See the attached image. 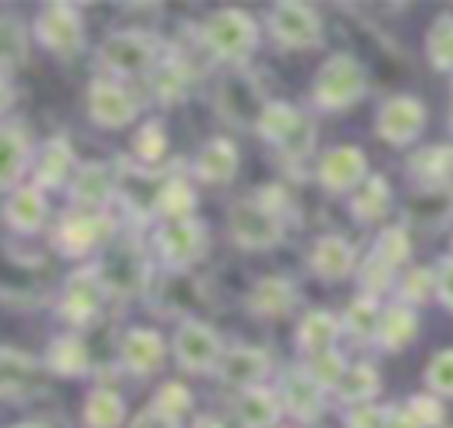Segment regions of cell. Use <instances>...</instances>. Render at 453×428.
Returning a JSON list of instances; mask_svg holds the SVG:
<instances>
[{
    "instance_id": "9",
    "label": "cell",
    "mask_w": 453,
    "mask_h": 428,
    "mask_svg": "<svg viewBox=\"0 0 453 428\" xmlns=\"http://www.w3.org/2000/svg\"><path fill=\"white\" fill-rule=\"evenodd\" d=\"M156 241H159V251H163L166 265H173V269H188L205 251V230L195 219H170V223H163Z\"/></svg>"
},
{
    "instance_id": "51",
    "label": "cell",
    "mask_w": 453,
    "mask_h": 428,
    "mask_svg": "<svg viewBox=\"0 0 453 428\" xmlns=\"http://www.w3.org/2000/svg\"><path fill=\"white\" fill-rule=\"evenodd\" d=\"M195 428H223V424H219L216 417H198V421H195Z\"/></svg>"
},
{
    "instance_id": "13",
    "label": "cell",
    "mask_w": 453,
    "mask_h": 428,
    "mask_svg": "<svg viewBox=\"0 0 453 428\" xmlns=\"http://www.w3.org/2000/svg\"><path fill=\"white\" fill-rule=\"evenodd\" d=\"M103 301V279L99 272H74L64 287V301H60V315L71 322H85Z\"/></svg>"
},
{
    "instance_id": "45",
    "label": "cell",
    "mask_w": 453,
    "mask_h": 428,
    "mask_svg": "<svg viewBox=\"0 0 453 428\" xmlns=\"http://www.w3.org/2000/svg\"><path fill=\"white\" fill-rule=\"evenodd\" d=\"M311 145H315V131H311V124H308V120H301V127H297V131H294L280 149H283L290 159H297V156H304Z\"/></svg>"
},
{
    "instance_id": "34",
    "label": "cell",
    "mask_w": 453,
    "mask_h": 428,
    "mask_svg": "<svg viewBox=\"0 0 453 428\" xmlns=\"http://www.w3.org/2000/svg\"><path fill=\"white\" fill-rule=\"evenodd\" d=\"M425 46H428V60H432V67H439V71H453V14L435 18V25L428 28Z\"/></svg>"
},
{
    "instance_id": "30",
    "label": "cell",
    "mask_w": 453,
    "mask_h": 428,
    "mask_svg": "<svg viewBox=\"0 0 453 428\" xmlns=\"http://www.w3.org/2000/svg\"><path fill=\"white\" fill-rule=\"evenodd\" d=\"M110 191H113V173H110L106 166L92 163V166H85V170L78 173V184H74V198H78L85 209H96V205H103V202L110 198Z\"/></svg>"
},
{
    "instance_id": "53",
    "label": "cell",
    "mask_w": 453,
    "mask_h": 428,
    "mask_svg": "<svg viewBox=\"0 0 453 428\" xmlns=\"http://www.w3.org/2000/svg\"><path fill=\"white\" fill-rule=\"evenodd\" d=\"M449 120H453V110H449Z\"/></svg>"
},
{
    "instance_id": "19",
    "label": "cell",
    "mask_w": 453,
    "mask_h": 428,
    "mask_svg": "<svg viewBox=\"0 0 453 428\" xmlns=\"http://www.w3.org/2000/svg\"><path fill=\"white\" fill-rule=\"evenodd\" d=\"M25 166H28V134L21 131V124H7L0 134V187L14 191Z\"/></svg>"
},
{
    "instance_id": "33",
    "label": "cell",
    "mask_w": 453,
    "mask_h": 428,
    "mask_svg": "<svg viewBox=\"0 0 453 428\" xmlns=\"http://www.w3.org/2000/svg\"><path fill=\"white\" fill-rule=\"evenodd\" d=\"M379 325H382V315H379L375 297H357V301L347 304V311H343V329H347L350 336L368 340V336L379 332Z\"/></svg>"
},
{
    "instance_id": "14",
    "label": "cell",
    "mask_w": 453,
    "mask_h": 428,
    "mask_svg": "<svg viewBox=\"0 0 453 428\" xmlns=\"http://www.w3.org/2000/svg\"><path fill=\"white\" fill-rule=\"evenodd\" d=\"M265 371H269L265 350H258V347H237V350H230V354L223 357V364H219V382L255 389V386L265 378Z\"/></svg>"
},
{
    "instance_id": "48",
    "label": "cell",
    "mask_w": 453,
    "mask_h": 428,
    "mask_svg": "<svg viewBox=\"0 0 453 428\" xmlns=\"http://www.w3.org/2000/svg\"><path fill=\"white\" fill-rule=\"evenodd\" d=\"M131 428H177V417H170V414L149 407V410H142V414L131 421Z\"/></svg>"
},
{
    "instance_id": "7",
    "label": "cell",
    "mask_w": 453,
    "mask_h": 428,
    "mask_svg": "<svg viewBox=\"0 0 453 428\" xmlns=\"http://www.w3.org/2000/svg\"><path fill=\"white\" fill-rule=\"evenodd\" d=\"M81 14L71 4H46L35 18V39L53 53H74L81 46Z\"/></svg>"
},
{
    "instance_id": "37",
    "label": "cell",
    "mask_w": 453,
    "mask_h": 428,
    "mask_svg": "<svg viewBox=\"0 0 453 428\" xmlns=\"http://www.w3.org/2000/svg\"><path fill=\"white\" fill-rule=\"evenodd\" d=\"M134 152H138V159H145V163L163 159V152H166V131H163L159 120H149V124L138 127V134H134Z\"/></svg>"
},
{
    "instance_id": "2",
    "label": "cell",
    "mask_w": 453,
    "mask_h": 428,
    "mask_svg": "<svg viewBox=\"0 0 453 428\" xmlns=\"http://www.w3.org/2000/svg\"><path fill=\"white\" fill-rule=\"evenodd\" d=\"M202 35H205V42H209V50H212L216 57H223V60H241V57H248V53L255 50V42H258V25H255L244 11L223 7V11H216V14L205 21Z\"/></svg>"
},
{
    "instance_id": "29",
    "label": "cell",
    "mask_w": 453,
    "mask_h": 428,
    "mask_svg": "<svg viewBox=\"0 0 453 428\" xmlns=\"http://www.w3.org/2000/svg\"><path fill=\"white\" fill-rule=\"evenodd\" d=\"M67 166H71V149L64 138H50L46 149H42V159L35 166V187H57L64 184L67 177Z\"/></svg>"
},
{
    "instance_id": "28",
    "label": "cell",
    "mask_w": 453,
    "mask_h": 428,
    "mask_svg": "<svg viewBox=\"0 0 453 428\" xmlns=\"http://www.w3.org/2000/svg\"><path fill=\"white\" fill-rule=\"evenodd\" d=\"M85 428H117L124 421V400L113 389H92L81 414Z\"/></svg>"
},
{
    "instance_id": "10",
    "label": "cell",
    "mask_w": 453,
    "mask_h": 428,
    "mask_svg": "<svg viewBox=\"0 0 453 428\" xmlns=\"http://www.w3.org/2000/svg\"><path fill=\"white\" fill-rule=\"evenodd\" d=\"M134 113H138L134 99H131L117 81L96 78V81L88 85V117H92L96 124H103V127H124V124L134 120Z\"/></svg>"
},
{
    "instance_id": "35",
    "label": "cell",
    "mask_w": 453,
    "mask_h": 428,
    "mask_svg": "<svg viewBox=\"0 0 453 428\" xmlns=\"http://www.w3.org/2000/svg\"><path fill=\"white\" fill-rule=\"evenodd\" d=\"M386 202H389V187L382 177H368L365 191L354 198V212L357 219H379L386 212Z\"/></svg>"
},
{
    "instance_id": "32",
    "label": "cell",
    "mask_w": 453,
    "mask_h": 428,
    "mask_svg": "<svg viewBox=\"0 0 453 428\" xmlns=\"http://www.w3.org/2000/svg\"><path fill=\"white\" fill-rule=\"evenodd\" d=\"M375 389H379V375H375L372 364H354V368H347L343 378H340V386H336L340 400L357 403V407L368 403V400L375 396Z\"/></svg>"
},
{
    "instance_id": "4",
    "label": "cell",
    "mask_w": 453,
    "mask_h": 428,
    "mask_svg": "<svg viewBox=\"0 0 453 428\" xmlns=\"http://www.w3.org/2000/svg\"><path fill=\"white\" fill-rule=\"evenodd\" d=\"M173 354H177L180 368H188V371H212L226 357L219 347V336L205 322H184L173 336Z\"/></svg>"
},
{
    "instance_id": "17",
    "label": "cell",
    "mask_w": 453,
    "mask_h": 428,
    "mask_svg": "<svg viewBox=\"0 0 453 428\" xmlns=\"http://www.w3.org/2000/svg\"><path fill=\"white\" fill-rule=\"evenodd\" d=\"M103 241V219L96 212H78V216H67L60 223V233H57V244L64 255H85L88 248H96Z\"/></svg>"
},
{
    "instance_id": "15",
    "label": "cell",
    "mask_w": 453,
    "mask_h": 428,
    "mask_svg": "<svg viewBox=\"0 0 453 428\" xmlns=\"http://www.w3.org/2000/svg\"><path fill=\"white\" fill-rule=\"evenodd\" d=\"M237 173V149L226 138H212L202 145L198 159H195V177L205 184H223Z\"/></svg>"
},
{
    "instance_id": "44",
    "label": "cell",
    "mask_w": 453,
    "mask_h": 428,
    "mask_svg": "<svg viewBox=\"0 0 453 428\" xmlns=\"http://www.w3.org/2000/svg\"><path fill=\"white\" fill-rule=\"evenodd\" d=\"M386 421H389V414H386L382 407L361 403V407H354V410H350L347 428H386Z\"/></svg>"
},
{
    "instance_id": "36",
    "label": "cell",
    "mask_w": 453,
    "mask_h": 428,
    "mask_svg": "<svg viewBox=\"0 0 453 428\" xmlns=\"http://www.w3.org/2000/svg\"><path fill=\"white\" fill-rule=\"evenodd\" d=\"M308 375H311V382H319L322 389H329V386H340V378H343V357L336 354V350H326V354H315V357H308V368H304Z\"/></svg>"
},
{
    "instance_id": "20",
    "label": "cell",
    "mask_w": 453,
    "mask_h": 428,
    "mask_svg": "<svg viewBox=\"0 0 453 428\" xmlns=\"http://www.w3.org/2000/svg\"><path fill=\"white\" fill-rule=\"evenodd\" d=\"M311 265L322 279H343L354 269V251L343 237H319L315 251H311Z\"/></svg>"
},
{
    "instance_id": "11",
    "label": "cell",
    "mask_w": 453,
    "mask_h": 428,
    "mask_svg": "<svg viewBox=\"0 0 453 428\" xmlns=\"http://www.w3.org/2000/svg\"><path fill=\"white\" fill-rule=\"evenodd\" d=\"M365 177H368V163H365V152L357 145H336L319 163V180L329 191H347V187L361 184Z\"/></svg>"
},
{
    "instance_id": "22",
    "label": "cell",
    "mask_w": 453,
    "mask_h": 428,
    "mask_svg": "<svg viewBox=\"0 0 453 428\" xmlns=\"http://www.w3.org/2000/svg\"><path fill=\"white\" fill-rule=\"evenodd\" d=\"M340 329H343V325H340L329 311H311V315H304V322H301V329H297V343L308 350V357H315V354L333 350Z\"/></svg>"
},
{
    "instance_id": "16",
    "label": "cell",
    "mask_w": 453,
    "mask_h": 428,
    "mask_svg": "<svg viewBox=\"0 0 453 428\" xmlns=\"http://www.w3.org/2000/svg\"><path fill=\"white\" fill-rule=\"evenodd\" d=\"M142 276H145V265H142V255L134 248H113L103 262V272H99V279L120 294H131L142 283Z\"/></svg>"
},
{
    "instance_id": "38",
    "label": "cell",
    "mask_w": 453,
    "mask_h": 428,
    "mask_svg": "<svg viewBox=\"0 0 453 428\" xmlns=\"http://www.w3.org/2000/svg\"><path fill=\"white\" fill-rule=\"evenodd\" d=\"M414 170L428 180H442L446 173H453V149L446 145H435V149H425L414 156Z\"/></svg>"
},
{
    "instance_id": "39",
    "label": "cell",
    "mask_w": 453,
    "mask_h": 428,
    "mask_svg": "<svg viewBox=\"0 0 453 428\" xmlns=\"http://www.w3.org/2000/svg\"><path fill=\"white\" fill-rule=\"evenodd\" d=\"M375 255H382L393 269H396L400 262H407V255H411L407 230H403V226H389V230H382L379 241H375Z\"/></svg>"
},
{
    "instance_id": "21",
    "label": "cell",
    "mask_w": 453,
    "mask_h": 428,
    "mask_svg": "<svg viewBox=\"0 0 453 428\" xmlns=\"http://www.w3.org/2000/svg\"><path fill=\"white\" fill-rule=\"evenodd\" d=\"M7 223L14 226V230H21V233H32V230H39V223H42V216H46V202H42V187H18L11 198H7Z\"/></svg>"
},
{
    "instance_id": "40",
    "label": "cell",
    "mask_w": 453,
    "mask_h": 428,
    "mask_svg": "<svg viewBox=\"0 0 453 428\" xmlns=\"http://www.w3.org/2000/svg\"><path fill=\"white\" fill-rule=\"evenodd\" d=\"M425 378H428V386H432L435 393L453 396V350H439V354L428 361Z\"/></svg>"
},
{
    "instance_id": "47",
    "label": "cell",
    "mask_w": 453,
    "mask_h": 428,
    "mask_svg": "<svg viewBox=\"0 0 453 428\" xmlns=\"http://www.w3.org/2000/svg\"><path fill=\"white\" fill-rule=\"evenodd\" d=\"M428 287H432V276H428L425 269H414V272H411V276L403 279L400 294H403V301H425Z\"/></svg>"
},
{
    "instance_id": "52",
    "label": "cell",
    "mask_w": 453,
    "mask_h": 428,
    "mask_svg": "<svg viewBox=\"0 0 453 428\" xmlns=\"http://www.w3.org/2000/svg\"><path fill=\"white\" fill-rule=\"evenodd\" d=\"M14 428H46L42 421H25V424H14Z\"/></svg>"
},
{
    "instance_id": "23",
    "label": "cell",
    "mask_w": 453,
    "mask_h": 428,
    "mask_svg": "<svg viewBox=\"0 0 453 428\" xmlns=\"http://www.w3.org/2000/svg\"><path fill=\"white\" fill-rule=\"evenodd\" d=\"M237 414H241L244 428H273L276 417H280V400L265 386H255V389H244V396L237 403Z\"/></svg>"
},
{
    "instance_id": "8",
    "label": "cell",
    "mask_w": 453,
    "mask_h": 428,
    "mask_svg": "<svg viewBox=\"0 0 453 428\" xmlns=\"http://www.w3.org/2000/svg\"><path fill=\"white\" fill-rule=\"evenodd\" d=\"M425 117L428 113L414 96H393V99L382 103V110L375 117V127L389 145H407L425 127Z\"/></svg>"
},
{
    "instance_id": "50",
    "label": "cell",
    "mask_w": 453,
    "mask_h": 428,
    "mask_svg": "<svg viewBox=\"0 0 453 428\" xmlns=\"http://www.w3.org/2000/svg\"><path fill=\"white\" fill-rule=\"evenodd\" d=\"M386 428H418V424L411 421V414H407V410H400V414H389Z\"/></svg>"
},
{
    "instance_id": "18",
    "label": "cell",
    "mask_w": 453,
    "mask_h": 428,
    "mask_svg": "<svg viewBox=\"0 0 453 428\" xmlns=\"http://www.w3.org/2000/svg\"><path fill=\"white\" fill-rule=\"evenodd\" d=\"M283 407L294 417H301V421L319 417V410H322V386L311 382L308 371H290L287 382H283Z\"/></svg>"
},
{
    "instance_id": "25",
    "label": "cell",
    "mask_w": 453,
    "mask_h": 428,
    "mask_svg": "<svg viewBox=\"0 0 453 428\" xmlns=\"http://www.w3.org/2000/svg\"><path fill=\"white\" fill-rule=\"evenodd\" d=\"M301 120H304V117H301L294 106H287V103H265V106L258 110V117H255V127H258L262 138L283 145V141L301 127Z\"/></svg>"
},
{
    "instance_id": "1",
    "label": "cell",
    "mask_w": 453,
    "mask_h": 428,
    "mask_svg": "<svg viewBox=\"0 0 453 428\" xmlns=\"http://www.w3.org/2000/svg\"><path fill=\"white\" fill-rule=\"evenodd\" d=\"M361 92H365V67L347 53L329 57L311 81V96L322 110H343V106L357 103Z\"/></svg>"
},
{
    "instance_id": "46",
    "label": "cell",
    "mask_w": 453,
    "mask_h": 428,
    "mask_svg": "<svg viewBox=\"0 0 453 428\" xmlns=\"http://www.w3.org/2000/svg\"><path fill=\"white\" fill-rule=\"evenodd\" d=\"M21 28L14 18H4V67H14L18 57H21Z\"/></svg>"
},
{
    "instance_id": "24",
    "label": "cell",
    "mask_w": 453,
    "mask_h": 428,
    "mask_svg": "<svg viewBox=\"0 0 453 428\" xmlns=\"http://www.w3.org/2000/svg\"><path fill=\"white\" fill-rule=\"evenodd\" d=\"M294 308V287L280 276H265L258 279L255 294H251V311L255 315H265V318H276V315H287Z\"/></svg>"
},
{
    "instance_id": "12",
    "label": "cell",
    "mask_w": 453,
    "mask_h": 428,
    "mask_svg": "<svg viewBox=\"0 0 453 428\" xmlns=\"http://www.w3.org/2000/svg\"><path fill=\"white\" fill-rule=\"evenodd\" d=\"M120 357L134 375H152L166 357L163 336L156 329H131L120 343Z\"/></svg>"
},
{
    "instance_id": "43",
    "label": "cell",
    "mask_w": 453,
    "mask_h": 428,
    "mask_svg": "<svg viewBox=\"0 0 453 428\" xmlns=\"http://www.w3.org/2000/svg\"><path fill=\"white\" fill-rule=\"evenodd\" d=\"M407 414H411V421H414L418 428H435V424L442 421V407H439V400H432V396H411Z\"/></svg>"
},
{
    "instance_id": "41",
    "label": "cell",
    "mask_w": 453,
    "mask_h": 428,
    "mask_svg": "<svg viewBox=\"0 0 453 428\" xmlns=\"http://www.w3.org/2000/svg\"><path fill=\"white\" fill-rule=\"evenodd\" d=\"M156 410L170 414V417H180L184 410H191V389L180 386V382H166L159 393H156Z\"/></svg>"
},
{
    "instance_id": "27",
    "label": "cell",
    "mask_w": 453,
    "mask_h": 428,
    "mask_svg": "<svg viewBox=\"0 0 453 428\" xmlns=\"http://www.w3.org/2000/svg\"><path fill=\"white\" fill-rule=\"evenodd\" d=\"M50 368L64 378H74V375H85L88 371V350L78 336H57L50 343Z\"/></svg>"
},
{
    "instance_id": "49",
    "label": "cell",
    "mask_w": 453,
    "mask_h": 428,
    "mask_svg": "<svg viewBox=\"0 0 453 428\" xmlns=\"http://www.w3.org/2000/svg\"><path fill=\"white\" fill-rule=\"evenodd\" d=\"M435 290H439L442 304L453 311V258L442 262V272H439V279H435Z\"/></svg>"
},
{
    "instance_id": "42",
    "label": "cell",
    "mask_w": 453,
    "mask_h": 428,
    "mask_svg": "<svg viewBox=\"0 0 453 428\" xmlns=\"http://www.w3.org/2000/svg\"><path fill=\"white\" fill-rule=\"evenodd\" d=\"M389 279H393V265H389L382 255H375V251H372V258L365 262V272H361V283H365L368 297H372V294H379V290H386V287H389Z\"/></svg>"
},
{
    "instance_id": "31",
    "label": "cell",
    "mask_w": 453,
    "mask_h": 428,
    "mask_svg": "<svg viewBox=\"0 0 453 428\" xmlns=\"http://www.w3.org/2000/svg\"><path fill=\"white\" fill-rule=\"evenodd\" d=\"M156 209L166 216V223H170V219H191L195 187H191L188 180H180V177L166 180V184L159 187V195H156Z\"/></svg>"
},
{
    "instance_id": "6",
    "label": "cell",
    "mask_w": 453,
    "mask_h": 428,
    "mask_svg": "<svg viewBox=\"0 0 453 428\" xmlns=\"http://www.w3.org/2000/svg\"><path fill=\"white\" fill-rule=\"evenodd\" d=\"M99 60L117 74H145L156 64V39L142 35V32L110 35L99 50Z\"/></svg>"
},
{
    "instance_id": "26",
    "label": "cell",
    "mask_w": 453,
    "mask_h": 428,
    "mask_svg": "<svg viewBox=\"0 0 453 428\" xmlns=\"http://www.w3.org/2000/svg\"><path fill=\"white\" fill-rule=\"evenodd\" d=\"M414 332H418V315H414L407 304H393V308H386L382 325H379V343H382L386 350H400V347H407V343L414 340Z\"/></svg>"
},
{
    "instance_id": "3",
    "label": "cell",
    "mask_w": 453,
    "mask_h": 428,
    "mask_svg": "<svg viewBox=\"0 0 453 428\" xmlns=\"http://www.w3.org/2000/svg\"><path fill=\"white\" fill-rule=\"evenodd\" d=\"M230 237L241 248H273L283 237V219L273 205L244 198L230 209Z\"/></svg>"
},
{
    "instance_id": "5",
    "label": "cell",
    "mask_w": 453,
    "mask_h": 428,
    "mask_svg": "<svg viewBox=\"0 0 453 428\" xmlns=\"http://www.w3.org/2000/svg\"><path fill=\"white\" fill-rule=\"evenodd\" d=\"M269 25H273L276 42L290 46V50L319 46V35H322L319 11L308 7V4H276L273 14H269Z\"/></svg>"
}]
</instances>
